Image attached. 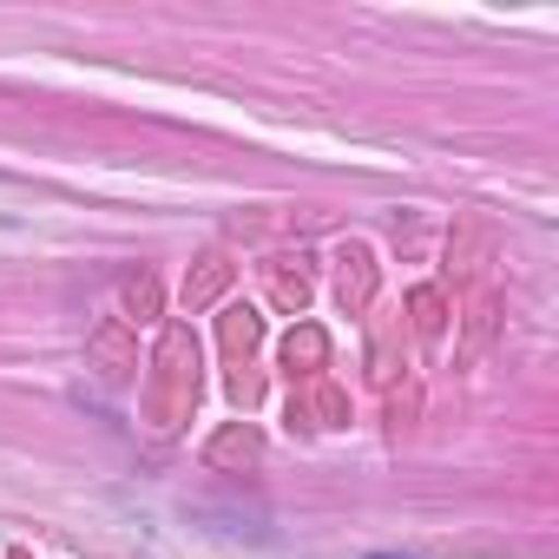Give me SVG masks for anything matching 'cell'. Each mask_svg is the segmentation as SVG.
Wrapping results in <instances>:
<instances>
[{
  "mask_svg": "<svg viewBox=\"0 0 559 559\" xmlns=\"http://www.w3.org/2000/svg\"><path fill=\"white\" fill-rule=\"evenodd\" d=\"M408 323H415L421 343H441V330H448V297H441V284L408 290Z\"/></svg>",
  "mask_w": 559,
  "mask_h": 559,
  "instance_id": "9",
  "label": "cell"
},
{
  "mask_svg": "<svg viewBox=\"0 0 559 559\" xmlns=\"http://www.w3.org/2000/svg\"><path fill=\"white\" fill-rule=\"evenodd\" d=\"M263 461V435L250 428V421H224L211 441H204V467H217V474H243V467H257Z\"/></svg>",
  "mask_w": 559,
  "mask_h": 559,
  "instance_id": "4",
  "label": "cell"
},
{
  "mask_svg": "<svg viewBox=\"0 0 559 559\" xmlns=\"http://www.w3.org/2000/svg\"><path fill=\"white\" fill-rule=\"evenodd\" d=\"M257 343H263V317H257L250 304H230V310L217 317V349H224V362L243 369V362L257 356Z\"/></svg>",
  "mask_w": 559,
  "mask_h": 559,
  "instance_id": "7",
  "label": "cell"
},
{
  "mask_svg": "<svg viewBox=\"0 0 559 559\" xmlns=\"http://www.w3.org/2000/svg\"><path fill=\"white\" fill-rule=\"evenodd\" d=\"M323 362H330V336H323L317 323H297V330L284 336V369H290V376H304V382H317V376H323Z\"/></svg>",
  "mask_w": 559,
  "mask_h": 559,
  "instance_id": "8",
  "label": "cell"
},
{
  "mask_svg": "<svg viewBox=\"0 0 559 559\" xmlns=\"http://www.w3.org/2000/svg\"><path fill=\"white\" fill-rule=\"evenodd\" d=\"M237 284V263H230V250H204L191 270H185V310H211L224 290Z\"/></svg>",
  "mask_w": 559,
  "mask_h": 559,
  "instance_id": "6",
  "label": "cell"
},
{
  "mask_svg": "<svg viewBox=\"0 0 559 559\" xmlns=\"http://www.w3.org/2000/svg\"><path fill=\"white\" fill-rule=\"evenodd\" d=\"M158 304H165L158 276H152V270H126V310H132L139 323H152V317H158Z\"/></svg>",
  "mask_w": 559,
  "mask_h": 559,
  "instance_id": "11",
  "label": "cell"
},
{
  "mask_svg": "<svg viewBox=\"0 0 559 559\" xmlns=\"http://www.w3.org/2000/svg\"><path fill=\"white\" fill-rule=\"evenodd\" d=\"M263 284H270V304L284 310V317H304V310H310V297H317L304 257H270V263H263Z\"/></svg>",
  "mask_w": 559,
  "mask_h": 559,
  "instance_id": "5",
  "label": "cell"
},
{
  "mask_svg": "<svg viewBox=\"0 0 559 559\" xmlns=\"http://www.w3.org/2000/svg\"><path fill=\"white\" fill-rule=\"evenodd\" d=\"M86 356H93V369L106 382H132L139 376V336H132V323L126 317H99L93 336H86Z\"/></svg>",
  "mask_w": 559,
  "mask_h": 559,
  "instance_id": "2",
  "label": "cell"
},
{
  "mask_svg": "<svg viewBox=\"0 0 559 559\" xmlns=\"http://www.w3.org/2000/svg\"><path fill=\"white\" fill-rule=\"evenodd\" d=\"M8 559H34V552H8Z\"/></svg>",
  "mask_w": 559,
  "mask_h": 559,
  "instance_id": "14",
  "label": "cell"
},
{
  "mask_svg": "<svg viewBox=\"0 0 559 559\" xmlns=\"http://www.w3.org/2000/svg\"><path fill=\"white\" fill-rule=\"evenodd\" d=\"M415 408H421V395H415V389H408V395H395V402H389V421H395V435H402V428H408V415H415Z\"/></svg>",
  "mask_w": 559,
  "mask_h": 559,
  "instance_id": "13",
  "label": "cell"
},
{
  "mask_svg": "<svg viewBox=\"0 0 559 559\" xmlns=\"http://www.w3.org/2000/svg\"><path fill=\"white\" fill-rule=\"evenodd\" d=\"M198 369H204V362H198V336H191L185 323H165V330H158V349H152V362H145V389H139V408H145V428H152V435H178V428L191 421L198 389H204Z\"/></svg>",
  "mask_w": 559,
  "mask_h": 559,
  "instance_id": "1",
  "label": "cell"
},
{
  "mask_svg": "<svg viewBox=\"0 0 559 559\" xmlns=\"http://www.w3.org/2000/svg\"><path fill=\"white\" fill-rule=\"evenodd\" d=\"M395 369H402V362H395V330H389V317H369V376L389 389Z\"/></svg>",
  "mask_w": 559,
  "mask_h": 559,
  "instance_id": "10",
  "label": "cell"
},
{
  "mask_svg": "<svg viewBox=\"0 0 559 559\" xmlns=\"http://www.w3.org/2000/svg\"><path fill=\"white\" fill-rule=\"evenodd\" d=\"M224 389H230V402H237V408H257V402H263V376H257L250 362H243V369H230V382H224Z\"/></svg>",
  "mask_w": 559,
  "mask_h": 559,
  "instance_id": "12",
  "label": "cell"
},
{
  "mask_svg": "<svg viewBox=\"0 0 559 559\" xmlns=\"http://www.w3.org/2000/svg\"><path fill=\"white\" fill-rule=\"evenodd\" d=\"M336 304L349 317H369L376 310V250L362 237H349L343 257H336Z\"/></svg>",
  "mask_w": 559,
  "mask_h": 559,
  "instance_id": "3",
  "label": "cell"
}]
</instances>
